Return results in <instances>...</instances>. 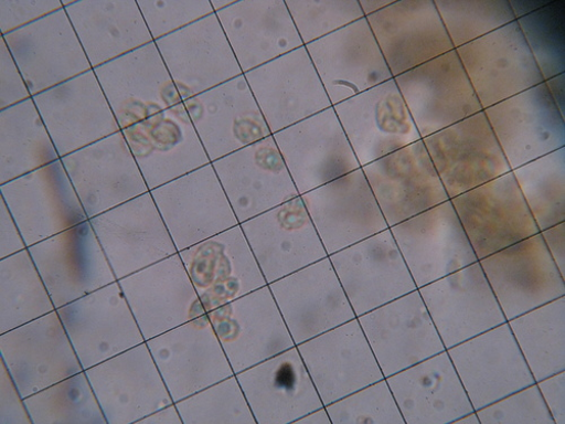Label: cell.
Wrapping results in <instances>:
<instances>
[{"label": "cell", "mask_w": 565, "mask_h": 424, "mask_svg": "<svg viewBox=\"0 0 565 424\" xmlns=\"http://www.w3.org/2000/svg\"><path fill=\"white\" fill-rule=\"evenodd\" d=\"M418 289L479 262L451 201L392 226Z\"/></svg>", "instance_id": "9"}, {"label": "cell", "mask_w": 565, "mask_h": 424, "mask_svg": "<svg viewBox=\"0 0 565 424\" xmlns=\"http://www.w3.org/2000/svg\"><path fill=\"white\" fill-rule=\"evenodd\" d=\"M277 380L282 386L292 385L295 381L294 371L288 367H282L278 372Z\"/></svg>", "instance_id": "23"}, {"label": "cell", "mask_w": 565, "mask_h": 424, "mask_svg": "<svg viewBox=\"0 0 565 424\" xmlns=\"http://www.w3.org/2000/svg\"><path fill=\"white\" fill-rule=\"evenodd\" d=\"M450 201L479 261L540 233L512 171Z\"/></svg>", "instance_id": "1"}, {"label": "cell", "mask_w": 565, "mask_h": 424, "mask_svg": "<svg viewBox=\"0 0 565 424\" xmlns=\"http://www.w3.org/2000/svg\"><path fill=\"white\" fill-rule=\"evenodd\" d=\"M456 424H480V420L477 412H473L458 420Z\"/></svg>", "instance_id": "24"}, {"label": "cell", "mask_w": 565, "mask_h": 424, "mask_svg": "<svg viewBox=\"0 0 565 424\" xmlns=\"http://www.w3.org/2000/svg\"><path fill=\"white\" fill-rule=\"evenodd\" d=\"M454 49L515 21L509 0H437Z\"/></svg>", "instance_id": "19"}, {"label": "cell", "mask_w": 565, "mask_h": 424, "mask_svg": "<svg viewBox=\"0 0 565 424\" xmlns=\"http://www.w3.org/2000/svg\"><path fill=\"white\" fill-rule=\"evenodd\" d=\"M507 322L536 383L565 371V297Z\"/></svg>", "instance_id": "16"}, {"label": "cell", "mask_w": 565, "mask_h": 424, "mask_svg": "<svg viewBox=\"0 0 565 424\" xmlns=\"http://www.w3.org/2000/svg\"><path fill=\"white\" fill-rule=\"evenodd\" d=\"M338 110L363 166L422 139L394 78L343 103Z\"/></svg>", "instance_id": "11"}, {"label": "cell", "mask_w": 565, "mask_h": 424, "mask_svg": "<svg viewBox=\"0 0 565 424\" xmlns=\"http://www.w3.org/2000/svg\"><path fill=\"white\" fill-rule=\"evenodd\" d=\"M394 80L422 138L484 112L456 51Z\"/></svg>", "instance_id": "4"}, {"label": "cell", "mask_w": 565, "mask_h": 424, "mask_svg": "<svg viewBox=\"0 0 565 424\" xmlns=\"http://www.w3.org/2000/svg\"><path fill=\"white\" fill-rule=\"evenodd\" d=\"M367 20L394 77L455 51L433 0L397 3Z\"/></svg>", "instance_id": "14"}, {"label": "cell", "mask_w": 565, "mask_h": 424, "mask_svg": "<svg viewBox=\"0 0 565 424\" xmlns=\"http://www.w3.org/2000/svg\"><path fill=\"white\" fill-rule=\"evenodd\" d=\"M512 173L540 232L565 222V148Z\"/></svg>", "instance_id": "17"}, {"label": "cell", "mask_w": 565, "mask_h": 424, "mask_svg": "<svg viewBox=\"0 0 565 424\" xmlns=\"http://www.w3.org/2000/svg\"><path fill=\"white\" fill-rule=\"evenodd\" d=\"M447 352L476 411L536 383L508 322Z\"/></svg>", "instance_id": "6"}, {"label": "cell", "mask_w": 565, "mask_h": 424, "mask_svg": "<svg viewBox=\"0 0 565 424\" xmlns=\"http://www.w3.org/2000/svg\"><path fill=\"white\" fill-rule=\"evenodd\" d=\"M363 172L391 226L450 201L422 139Z\"/></svg>", "instance_id": "10"}, {"label": "cell", "mask_w": 565, "mask_h": 424, "mask_svg": "<svg viewBox=\"0 0 565 424\" xmlns=\"http://www.w3.org/2000/svg\"><path fill=\"white\" fill-rule=\"evenodd\" d=\"M539 390L555 424H565V371L537 382Z\"/></svg>", "instance_id": "21"}, {"label": "cell", "mask_w": 565, "mask_h": 424, "mask_svg": "<svg viewBox=\"0 0 565 424\" xmlns=\"http://www.w3.org/2000/svg\"><path fill=\"white\" fill-rule=\"evenodd\" d=\"M390 385L406 423L456 424L476 412L447 350L391 375Z\"/></svg>", "instance_id": "15"}, {"label": "cell", "mask_w": 565, "mask_h": 424, "mask_svg": "<svg viewBox=\"0 0 565 424\" xmlns=\"http://www.w3.org/2000/svg\"><path fill=\"white\" fill-rule=\"evenodd\" d=\"M479 262L507 321L565 297L541 232Z\"/></svg>", "instance_id": "3"}, {"label": "cell", "mask_w": 565, "mask_h": 424, "mask_svg": "<svg viewBox=\"0 0 565 424\" xmlns=\"http://www.w3.org/2000/svg\"><path fill=\"white\" fill-rule=\"evenodd\" d=\"M476 412L480 424H555L536 383Z\"/></svg>", "instance_id": "20"}, {"label": "cell", "mask_w": 565, "mask_h": 424, "mask_svg": "<svg viewBox=\"0 0 565 424\" xmlns=\"http://www.w3.org/2000/svg\"><path fill=\"white\" fill-rule=\"evenodd\" d=\"M510 2L544 82L564 74V6Z\"/></svg>", "instance_id": "18"}, {"label": "cell", "mask_w": 565, "mask_h": 424, "mask_svg": "<svg viewBox=\"0 0 565 424\" xmlns=\"http://www.w3.org/2000/svg\"><path fill=\"white\" fill-rule=\"evenodd\" d=\"M333 264L359 315L417 290L388 229L334 255Z\"/></svg>", "instance_id": "13"}, {"label": "cell", "mask_w": 565, "mask_h": 424, "mask_svg": "<svg viewBox=\"0 0 565 424\" xmlns=\"http://www.w3.org/2000/svg\"><path fill=\"white\" fill-rule=\"evenodd\" d=\"M455 51L483 110L544 82L515 21Z\"/></svg>", "instance_id": "2"}, {"label": "cell", "mask_w": 565, "mask_h": 424, "mask_svg": "<svg viewBox=\"0 0 565 424\" xmlns=\"http://www.w3.org/2000/svg\"><path fill=\"white\" fill-rule=\"evenodd\" d=\"M541 234L558 271L565 277V222L545 229Z\"/></svg>", "instance_id": "22"}, {"label": "cell", "mask_w": 565, "mask_h": 424, "mask_svg": "<svg viewBox=\"0 0 565 424\" xmlns=\"http://www.w3.org/2000/svg\"><path fill=\"white\" fill-rule=\"evenodd\" d=\"M422 140L450 200L511 171L484 112Z\"/></svg>", "instance_id": "5"}, {"label": "cell", "mask_w": 565, "mask_h": 424, "mask_svg": "<svg viewBox=\"0 0 565 424\" xmlns=\"http://www.w3.org/2000/svg\"><path fill=\"white\" fill-rule=\"evenodd\" d=\"M446 350L507 322L480 262L418 289Z\"/></svg>", "instance_id": "8"}, {"label": "cell", "mask_w": 565, "mask_h": 424, "mask_svg": "<svg viewBox=\"0 0 565 424\" xmlns=\"http://www.w3.org/2000/svg\"><path fill=\"white\" fill-rule=\"evenodd\" d=\"M361 325L387 377L446 351L418 290L361 317Z\"/></svg>", "instance_id": "12"}, {"label": "cell", "mask_w": 565, "mask_h": 424, "mask_svg": "<svg viewBox=\"0 0 565 424\" xmlns=\"http://www.w3.org/2000/svg\"><path fill=\"white\" fill-rule=\"evenodd\" d=\"M484 114L511 171L565 148L564 113L545 82Z\"/></svg>", "instance_id": "7"}]
</instances>
